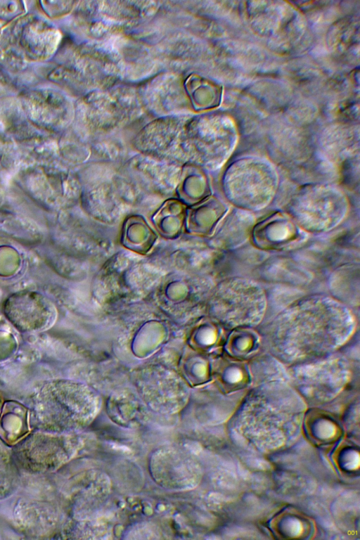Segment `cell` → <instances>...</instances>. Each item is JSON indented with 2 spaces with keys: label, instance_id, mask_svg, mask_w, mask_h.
<instances>
[{
  "label": "cell",
  "instance_id": "cell-2",
  "mask_svg": "<svg viewBox=\"0 0 360 540\" xmlns=\"http://www.w3.org/2000/svg\"><path fill=\"white\" fill-rule=\"evenodd\" d=\"M220 316L230 328L252 326L262 320L266 297L256 285L246 281H233L220 293Z\"/></svg>",
  "mask_w": 360,
  "mask_h": 540
},
{
  "label": "cell",
  "instance_id": "cell-8",
  "mask_svg": "<svg viewBox=\"0 0 360 540\" xmlns=\"http://www.w3.org/2000/svg\"><path fill=\"white\" fill-rule=\"evenodd\" d=\"M13 470L12 465L8 460V455L0 446V494L2 489H7L3 487L4 484L6 487L8 484H11L13 481Z\"/></svg>",
  "mask_w": 360,
  "mask_h": 540
},
{
  "label": "cell",
  "instance_id": "cell-4",
  "mask_svg": "<svg viewBox=\"0 0 360 540\" xmlns=\"http://www.w3.org/2000/svg\"><path fill=\"white\" fill-rule=\"evenodd\" d=\"M304 428L309 439L319 446L333 444L342 435L338 423L331 416L322 412H311L307 416Z\"/></svg>",
  "mask_w": 360,
  "mask_h": 540
},
{
  "label": "cell",
  "instance_id": "cell-6",
  "mask_svg": "<svg viewBox=\"0 0 360 540\" xmlns=\"http://www.w3.org/2000/svg\"><path fill=\"white\" fill-rule=\"evenodd\" d=\"M27 432V413L22 407H5L0 416V438L8 444H13Z\"/></svg>",
  "mask_w": 360,
  "mask_h": 540
},
{
  "label": "cell",
  "instance_id": "cell-1",
  "mask_svg": "<svg viewBox=\"0 0 360 540\" xmlns=\"http://www.w3.org/2000/svg\"><path fill=\"white\" fill-rule=\"evenodd\" d=\"M354 330V319L344 306L328 297L297 302L276 321V350L290 361L316 360L342 345Z\"/></svg>",
  "mask_w": 360,
  "mask_h": 540
},
{
  "label": "cell",
  "instance_id": "cell-7",
  "mask_svg": "<svg viewBox=\"0 0 360 540\" xmlns=\"http://www.w3.org/2000/svg\"><path fill=\"white\" fill-rule=\"evenodd\" d=\"M334 456L336 465L340 471L352 474L359 469V448L353 444H342L337 449Z\"/></svg>",
  "mask_w": 360,
  "mask_h": 540
},
{
  "label": "cell",
  "instance_id": "cell-5",
  "mask_svg": "<svg viewBox=\"0 0 360 540\" xmlns=\"http://www.w3.org/2000/svg\"><path fill=\"white\" fill-rule=\"evenodd\" d=\"M271 528L282 539H307L312 532V523L303 514L286 510L278 514L271 522Z\"/></svg>",
  "mask_w": 360,
  "mask_h": 540
},
{
  "label": "cell",
  "instance_id": "cell-3",
  "mask_svg": "<svg viewBox=\"0 0 360 540\" xmlns=\"http://www.w3.org/2000/svg\"><path fill=\"white\" fill-rule=\"evenodd\" d=\"M188 461L184 452L172 449H162L154 454L151 471L160 484L173 489H186Z\"/></svg>",
  "mask_w": 360,
  "mask_h": 540
}]
</instances>
